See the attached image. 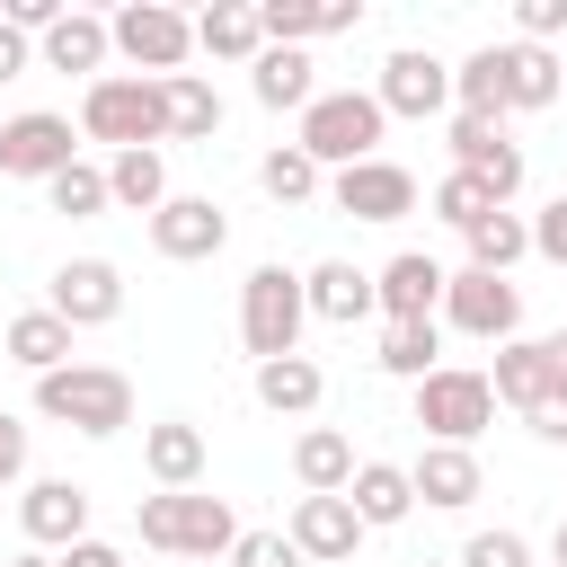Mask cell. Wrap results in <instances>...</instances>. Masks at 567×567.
Listing matches in <instances>:
<instances>
[{
    "label": "cell",
    "instance_id": "31",
    "mask_svg": "<svg viewBox=\"0 0 567 567\" xmlns=\"http://www.w3.org/2000/svg\"><path fill=\"white\" fill-rule=\"evenodd\" d=\"M461 248H470V266H478V275H514V266L532 257V221H523L514 204H496L487 221H470V230H461Z\"/></svg>",
    "mask_w": 567,
    "mask_h": 567
},
{
    "label": "cell",
    "instance_id": "21",
    "mask_svg": "<svg viewBox=\"0 0 567 567\" xmlns=\"http://www.w3.org/2000/svg\"><path fill=\"white\" fill-rule=\"evenodd\" d=\"M106 53H115V27H106L97 9H71V18L35 44L44 71H80V80H106Z\"/></svg>",
    "mask_w": 567,
    "mask_h": 567
},
{
    "label": "cell",
    "instance_id": "19",
    "mask_svg": "<svg viewBox=\"0 0 567 567\" xmlns=\"http://www.w3.org/2000/svg\"><path fill=\"white\" fill-rule=\"evenodd\" d=\"M257 18H266V44H319V35H346V27H363V0H257Z\"/></svg>",
    "mask_w": 567,
    "mask_h": 567
},
{
    "label": "cell",
    "instance_id": "22",
    "mask_svg": "<svg viewBox=\"0 0 567 567\" xmlns=\"http://www.w3.org/2000/svg\"><path fill=\"white\" fill-rule=\"evenodd\" d=\"M248 89H257V106H275V115H301V106L319 97V62H310L301 44H266V53L248 62Z\"/></svg>",
    "mask_w": 567,
    "mask_h": 567
},
{
    "label": "cell",
    "instance_id": "45",
    "mask_svg": "<svg viewBox=\"0 0 567 567\" xmlns=\"http://www.w3.org/2000/svg\"><path fill=\"white\" fill-rule=\"evenodd\" d=\"M9 478H27V425L0 408V487H9Z\"/></svg>",
    "mask_w": 567,
    "mask_h": 567
},
{
    "label": "cell",
    "instance_id": "25",
    "mask_svg": "<svg viewBox=\"0 0 567 567\" xmlns=\"http://www.w3.org/2000/svg\"><path fill=\"white\" fill-rule=\"evenodd\" d=\"M346 505L363 514V532L408 523V514H416V478H408V461H363V470H354V487H346Z\"/></svg>",
    "mask_w": 567,
    "mask_h": 567
},
{
    "label": "cell",
    "instance_id": "10",
    "mask_svg": "<svg viewBox=\"0 0 567 567\" xmlns=\"http://www.w3.org/2000/svg\"><path fill=\"white\" fill-rule=\"evenodd\" d=\"M71 159H80V142H71V115H53V106H27V115H9V124H0V177H35V186H53Z\"/></svg>",
    "mask_w": 567,
    "mask_h": 567
},
{
    "label": "cell",
    "instance_id": "28",
    "mask_svg": "<svg viewBox=\"0 0 567 567\" xmlns=\"http://www.w3.org/2000/svg\"><path fill=\"white\" fill-rule=\"evenodd\" d=\"M390 381H425V372H443V319H381V354H372Z\"/></svg>",
    "mask_w": 567,
    "mask_h": 567
},
{
    "label": "cell",
    "instance_id": "33",
    "mask_svg": "<svg viewBox=\"0 0 567 567\" xmlns=\"http://www.w3.org/2000/svg\"><path fill=\"white\" fill-rule=\"evenodd\" d=\"M106 195H115V213H159L177 186H168V159L159 151H115L106 159Z\"/></svg>",
    "mask_w": 567,
    "mask_h": 567
},
{
    "label": "cell",
    "instance_id": "48",
    "mask_svg": "<svg viewBox=\"0 0 567 567\" xmlns=\"http://www.w3.org/2000/svg\"><path fill=\"white\" fill-rule=\"evenodd\" d=\"M549 363H558V381H567V328H558V337H549Z\"/></svg>",
    "mask_w": 567,
    "mask_h": 567
},
{
    "label": "cell",
    "instance_id": "7",
    "mask_svg": "<svg viewBox=\"0 0 567 567\" xmlns=\"http://www.w3.org/2000/svg\"><path fill=\"white\" fill-rule=\"evenodd\" d=\"M106 27H115V53H124L142 80H177V71L195 62V18L168 9V0H124Z\"/></svg>",
    "mask_w": 567,
    "mask_h": 567
},
{
    "label": "cell",
    "instance_id": "17",
    "mask_svg": "<svg viewBox=\"0 0 567 567\" xmlns=\"http://www.w3.org/2000/svg\"><path fill=\"white\" fill-rule=\"evenodd\" d=\"M443 284H452V266H434L425 248H399V257L372 275L381 319H443Z\"/></svg>",
    "mask_w": 567,
    "mask_h": 567
},
{
    "label": "cell",
    "instance_id": "47",
    "mask_svg": "<svg viewBox=\"0 0 567 567\" xmlns=\"http://www.w3.org/2000/svg\"><path fill=\"white\" fill-rule=\"evenodd\" d=\"M549 567H567V514H558V532H549Z\"/></svg>",
    "mask_w": 567,
    "mask_h": 567
},
{
    "label": "cell",
    "instance_id": "3",
    "mask_svg": "<svg viewBox=\"0 0 567 567\" xmlns=\"http://www.w3.org/2000/svg\"><path fill=\"white\" fill-rule=\"evenodd\" d=\"M35 416H44V425H71V434H89V443H106V434L133 425V381H124L115 363H62V372L35 381Z\"/></svg>",
    "mask_w": 567,
    "mask_h": 567
},
{
    "label": "cell",
    "instance_id": "32",
    "mask_svg": "<svg viewBox=\"0 0 567 567\" xmlns=\"http://www.w3.org/2000/svg\"><path fill=\"white\" fill-rule=\"evenodd\" d=\"M159 97H168V142H213V133H221V89H213L204 71L159 80Z\"/></svg>",
    "mask_w": 567,
    "mask_h": 567
},
{
    "label": "cell",
    "instance_id": "50",
    "mask_svg": "<svg viewBox=\"0 0 567 567\" xmlns=\"http://www.w3.org/2000/svg\"><path fill=\"white\" fill-rule=\"evenodd\" d=\"M177 567H230V558H177Z\"/></svg>",
    "mask_w": 567,
    "mask_h": 567
},
{
    "label": "cell",
    "instance_id": "6",
    "mask_svg": "<svg viewBox=\"0 0 567 567\" xmlns=\"http://www.w3.org/2000/svg\"><path fill=\"white\" fill-rule=\"evenodd\" d=\"M416 425H425V443H478L487 425H496V381L487 372H470V363H443V372H425L416 381Z\"/></svg>",
    "mask_w": 567,
    "mask_h": 567
},
{
    "label": "cell",
    "instance_id": "11",
    "mask_svg": "<svg viewBox=\"0 0 567 567\" xmlns=\"http://www.w3.org/2000/svg\"><path fill=\"white\" fill-rule=\"evenodd\" d=\"M372 97H381V115H408V124H425V115H443V106H452V62H434L425 44H399V53L381 62Z\"/></svg>",
    "mask_w": 567,
    "mask_h": 567
},
{
    "label": "cell",
    "instance_id": "42",
    "mask_svg": "<svg viewBox=\"0 0 567 567\" xmlns=\"http://www.w3.org/2000/svg\"><path fill=\"white\" fill-rule=\"evenodd\" d=\"M514 27H523V44H549V35L567 27V0H523V9H514Z\"/></svg>",
    "mask_w": 567,
    "mask_h": 567
},
{
    "label": "cell",
    "instance_id": "39",
    "mask_svg": "<svg viewBox=\"0 0 567 567\" xmlns=\"http://www.w3.org/2000/svg\"><path fill=\"white\" fill-rule=\"evenodd\" d=\"M461 567H532V540L523 532H470L461 540Z\"/></svg>",
    "mask_w": 567,
    "mask_h": 567
},
{
    "label": "cell",
    "instance_id": "24",
    "mask_svg": "<svg viewBox=\"0 0 567 567\" xmlns=\"http://www.w3.org/2000/svg\"><path fill=\"white\" fill-rule=\"evenodd\" d=\"M354 443L337 434V425H301V443H292V478H301V496H346L354 487Z\"/></svg>",
    "mask_w": 567,
    "mask_h": 567
},
{
    "label": "cell",
    "instance_id": "16",
    "mask_svg": "<svg viewBox=\"0 0 567 567\" xmlns=\"http://www.w3.org/2000/svg\"><path fill=\"white\" fill-rule=\"evenodd\" d=\"M284 532H292V549H301L310 567H346V558L363 549V514H354L346 496H301Z\"/></svg>",
    "mask_w": 567,
    "mask_h": 567
},
{
    "label": "cell",
    "instance_id": "41",
    "mask_svg": "<svg viewBox=\"0 0 567 567\" xmlns=\"http://www.w3.org/2000/svg\"><path fill=\"white\" fill-rule=\"evenodd\" d=\"M532 257H549V266H567V195H549V204L532 213Z\"/></svg>",
    "mask_w": 567,
    "mask_h": 567
},
{
    "label": "cell",
    "instance_id": "12",
    "mask_svg": "<svg viewBox=\"0 0 567 567\" xmlns=\"http://www.w3.org/2000/svg\"><path fill=\"white\" fill-rule=\"evenodd\" d=\"M328 204L346 221H408L416 213V177L399 159H363V168H337L328 177Z\"/></svg>",
    "mask_w": 567,
    "mask_h": 567
},
{
    "label": "cell",
    "instance_id": "29",
    "mask_svg": "<svg viewBox=\"0 0 567 567\" xmlns=\"http://www.w3.org/2000/svg\"><path fill=\"white\" fill-rule=\"evenodd\" d=\"M142 470H151L159 487H195V478H204V425H186V416L142 425Z\"/></svg>",
    "mask_w": 567,
    "mask_h": 567
},
{
    "label": "cell",
    "instance_id": "5",
    "mask_svg": "<svg viewBox=\"0 0 567 567\" xmlns=\"http://www.w3.org/2000/svg\"><path fill=\"white\" fill-rule=\"evenodd\" d=\"M301 328H310L301 275H292L284 257L248 266V284H239V346H248L257 363H284V354H301Z\"/></svg>",
    "mask_w": 567,
    "mask_h": 567
},
{
    "label": "cell",
    "instance_id": "40",
    "mask_svg": "<svg viewBox=\"0 0 567 567\" xmlns=\"http://www.w3.org/2000/svg\"><path fill=\"white\" fill-rule=\"evenodd\" d=\"M230 567H310V558L292 549V532H239V549H230Z\"/></svg>",
    "mask_w": 567,
    "mask_h": 567
},
{
    "label": "cell",
    "instance_id": "20",
    "mask_svg": "<svg viewBox=\"0 0 567 567\" xmlns=\"http://www.w3.org/2000/svg\"><path fill=\"white\" fill-rule=\"evenodd\" d=\"M496 408H514V416H532L549 390H558V363H549V337H514V346H496Z\"/></svg>",
    "mask_w": 567,
    "mask_h": 567
},
{
    "label": "cell",
    "instance_id": "37",
    "mask_svg": "<svg viewBox=\"0 0 567 567\" xmlns=\"http://www.w3.org/2000/svg\"><path fill=\"white\" fill-rule=\"evenodd\" d=\"M425 204H434V221H452V230H470V221H487V213H496V195H487L470 168L434 177V195H425Z\"/></svg>",
    "mask_w": 567,
    "mask_h": 567
},
{
    "label": "cell",
    "instance_id": "38",
    "mask_svg": "<svg viewBox=\"0 0 567 567\" xmlns=\"http://www.w3.org/2000/svg\"><path fill=\"white\" fill-rule=\"evenodd\" d=\"M461 168H470V177H478L496 204H514V195H523V177H532V168H523V142H505V133H496L478 159H461Z\"/></svg>",
    "mask_w": 567,
    "mask_h": 567
},
{
    "label": "cell",
    "instance_id": "15",
    "mask_svg": "<svg viewBox=\"0 0 567 567\" xmlns=\"http://www.w3.org/2000/svg\"><path fill=\"white\" fill-rule=\"evenodd\" d=\"M408 478H416V505H434V514H470V505L487 496V470H478V452H461V443H425V452L408 461Z\"/></svg>",
    "mask_w": 567,
    "mask_h": 567
},
{
    "label": "cell",
    "instance_id": "46",
    "mask_svg": "<svg viewBox=\"0 0 567 567\" xmlns=\"http://www.w3.org/2000/svg\"><path fill=\"white\" fill-rule=\"evenodd\" d=\"M53 567H124V549H115V540H97V532H89V540H71V549H62V558H53Z\"/></svg>",
    "mask_w": 567,
    "mask_h": 567
},
{
    "label": "cell",
    "instance_id": "49",
    "mask_svg": "<svg viewBox=\"0 0 567 567\" xmlns=\"http://www.w3.org/2000/svg\"><path fill=\"white\" fill-rule=\"evenodd\" d=\"M9 567H53V549H18V558H9Z\"/></svg>",
    "mask_w": 567,
    "mask_h": 567
},
{
    "label": "cell",
    "instance_id": "26",
    "mask_svg": "<svg viewBox=\"0 0 567 567\" xmlns=\"http://www.w3.org/2000/svg\"><path fill=\"white\" fill-rule=\"evenodd\" d=\"M195 53H213V62H257V53H266L257 0H213V9L195 18Z\"/></svg>",
    "mask_w": 567,
    "mask_h": 567
},
{
    "label": "cell",
    "instance_id": "36",
    "mask_svg": "<svg viewBox=\"0 0 567 567\" xmlns=\"http://www.w3.org/2000/svg\"><path fill=\"white\" fill-rule=\"evenodd\" d=\"M44 204H53V213H71V221H97V213H115V195H106V168H97V159H71V168L44 186Z\"/></svg>",
    "mask_w": 567,
    "mask_h": 567
},
{
    "label": "cell",
    "instance_id": "4",
    "mask_svg": "<svg viewBox=\"0 0 567 567\" xmlns=\"http://www.w3.org/2000/svg\"><path fill=\"white\" fill-rule=\"evenodd\" d=\"M381 133H390V115H381V97L372 89H319L310 106H301V151L337 177V168H363V159H381Z\"/></svg>",
    "mask_w": 567,
    "mask_h": 567
},
{
    "label": "cell",
    "instance_id": "14",
    "mask_svg": "<svg viewBox=\"0 0 567 567\" xmlns=\"http://www.w3.org/2000/svg\"><path fill=\"white\" fill-rule=\"evenodd\" d=\"M18 532L35 540V549H71V540H89V487L80 478H27V496H18Z\"/></svg>",
    "mask_w": 567,
    "mask_h": 567
},
{
    "label": "cell",
    "instance_id": "44",
    "mask_svg": "<svg viewBox=\"0 0 567 567\" xmlns=\"http://www.w3.org/2000/svg\"><path fill=\"white\" fill-rule=\"evenodd\" d=\"M35 71V35H18L9 18H0V80H27Z\"/></svg>",
    "mask_w": 567,
    "mask_h": 567
},
{
    "label": "cell",
    "instance_id": "9",
    "mask_svg": "<svg viewBox=\"0 0 567 567\" xmlns=\"http://www.w3.org/2000/svg\"><path fill=\"white\" fill-rule=\"evenodd\" d=\"M44 310L71 319V328H106V319H124V266H115V257H62L53 284H44Z\"/></svg>",
    "mask_w": 567,
    "mask_h": 567
},
{
    "label": "cell",
    "instance_id": "34",
    "mask_svg": "<svg viewBox=\"0 0 567 567\" xmlns=\"http://www.w3.org/2000/svg\"><path fill=\"white\" fill-rule=\"evenodd\" d=\"M257 186H266V204H319V195H328V168H319L301 142H275V151L257 159Z\"/></svg>",
    "mask_w": 567,
    "mask_h": 567
},
{
    "label": "cell",
    "instance_id": "35",
    "mask_svg": "<svg viewBox=\"0 0 567 567\" xmlns=\"http://www.w3.org/2000/svg\"><path fill=\"white\" fill-rule=\"evenodd\" d=\"M319 390H328V372H319L310 354L257 363V408H275V416H310V408H319Z\"/></svg>",
    "mask_w": 567,
    "mask_h": 567
},
{
    "label": "cell",
    "instance_id": "13",
    "mask_svg": "<svg viewBox=\"0 0 567 567\" xmlns=\"http://www.w3.org/2000/svg\"><path fill=\"white\" fill-rule=\"evenodd\" d=\"M221 239H230V213H221L213 195H168V204L151 213V248H159L168 266H204V257H221Z\"/></svg>",
    "mask_w": 567,
    "mask_h": 567
},
{
    "label": "cell",
    "instance_id": "27",
    "mask_svg": "<svg viewBox=\"0 0 567 567\" xmlns=\"http://www.w3.org/2000/svg\"><path fill=\"white\" fill-rule=\"evenodd\" d=\"M71 337H80V328H71V319H53V310H44V301H35V310H18V319H9V328H0V346H9V363H27V372H35V381H44V372H62V363H71Z\"/></svg>",
    "mask_w": 567,
    "mask_h": 567
},
{
    "label": "cell",
    "instance_id": "18",
    "mask_svg": "<svg viewBox=\"0 0 567 567\" xmlns=\"http://www.w3.org/2000/svg\"><path fill=\"white\" fill-rule=\"evenodd\" d=\"M301 292H310V319H328V328H354V319L381 310V292H372V275H363L354 257H319V266L301 275Z\"/></svg>",
    "mask_w": 567,
    "mask_h": 567
},
{
    "label": "cell",
    "instance_id": "30",
    "mask_svg": "<svg viewBox=\"0 0 567 567\" xmlns=\"http://www.w3.org/2000/svg\"><path fill=\"white\" fill-rule=\"evenodd\" d=\"M452 106H461V115H487V124L514 115V106H505V44H478V53L452 62Z\"/></svg>",
    "mask_w": 567,
    "mask_h": 567
},
{
    "label": "cell",
    "instance_id": "43",
    "mask_svg": "<svg viewBox=\"0 0 567 567\" xmlns=\"http://www.w3.org/2000/svg\"><path fill=\"white\" fill-rule=\"evenodd\" d=\"M523 425H532L540 443H558V452H567V381H558V390H549V399H540V408H532Z\"/></svg>",
    "mask_w": 567,
    "mask_h": 567
},
{
    "label": "cell",
    "instance_id": "2",
    "mask_svg": "<svg viewBox=\"0 0 567 567\" xmlns=\"http://www.w3.org/2000/svg\"><path fill=\"white\" fill-rule=\"evenodd\" d=\"M80 133L106 142V159H115V151H159V142H168V97H159V80H142V71L89 80V89H80Z\"/></svg>",
    "mask_w": 567,
    "mask_h": 567
},
{
    "label": "cell",
    "instance_id": "1",
    "mask_svg": "<svg viewBox=\"0 0 567 567\" xmlns=\"http://www.w3.org/2000/svg\"><path fill=\"white\" fill-rule=\"evenodd\" d=\"M133 532H142V549H159V558H230L248 523L230 514V496L159 487V496H142V505H133Z\"/></svg>",
    "mask_w": 567,
    "mask_h": 567
},
{
    "label": "cell",
    "instance_id": "51",
    "mask_svg": "<svg viewBox=\"0 0 567 567\" xmlns=\"http://www.w3.org/2000/svg\"><path fill=\"white\" fill-rule=\"evenodd\" d=\"M416 567H461V558H416Z\"/></svg>",
    "mask_w": 567,
    "mask_h": 567
},
{
    "label": "cell",
    "instance_id": "23",
    "mask_svg": "<svg viewBox=\"0 0 567 567\" xmlns=\"http://www.w3.org/2000/svg\"><path fill=\"white\" fill-rule=\"evenodd\" d=\"M567 97V62L549 53V44H505V106L514 115H540V106H558Z\"/></svg>",
    "mask_w": 567,
    "mask_h": 567
},
{
    "label": "cell",
    "instance_id": "8",
    "mask_svg": "<svg viewBox=\"0 0 567 567\" xmlns=\"http://www.w3.org/2000/svg\"><path fill=\"white\" fill-rule=\"evenodd\" d=\"M443 319H452L461 337L514 346V337H523V284H514V275H478V266H452V284H443Z\"/></svg>",
    "mask_w": 567,
    "mask_h": 567
}]
</instances>
